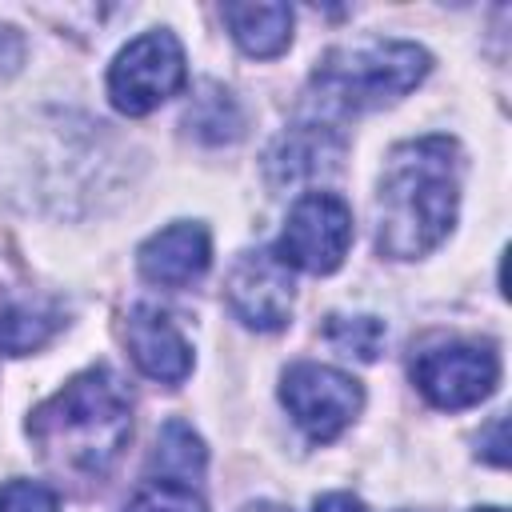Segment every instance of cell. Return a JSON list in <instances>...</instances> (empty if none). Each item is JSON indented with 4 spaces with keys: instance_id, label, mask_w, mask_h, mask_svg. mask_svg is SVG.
Segmentation results:
<instances>
[{
    "instance_id": "cell-14",
    "label": "cell",
    "mask_w": 512,
    "mask_h": 512,
    "mask_svg": "<svg viewBox=\"0 0 512 512\" xmlns=\"http://www.w3.org/2000/svg\"><path fill=\"white\" fill-rule=\"evenodd\" d=\"M324 336H328V344L340 348L344 356L376 360V356H380V344H384V324H380L376 316H328Z\"/></svg>"
},
{
    "instance_id": "cell-17",
    "label": "cell",
    "mask_w": 512,
    "mask_h": 512,
    "mask_svg": "<svg viewBox=\"0 0 512 512\" xmlns=\"http://www.w3.org/2000/svg\"><path fill=\"white\" fill-rule=\"evenodd\" d=\"M48 336H52V316H48V312H36V308H8V312L0 316V348L12 352V356L40 348Z\"/></svg>"
},
{
    "instance_id": "cell-3",
    "label": "cell",
    "mask_w": 512,
    "mask_h": 512,
    "mask_svg": "<svg viewBox=\"0 0 512 512\" xmlns=\"http://www.w3.org/2000/svg\"><path fill=\"white\" fill-rule=\"evenodd\" d=\"M428 64V52L408 40L332 48L312 72V92L324 112H372L412 92L428 76Z\"/></svg>"
},
{
    "instance_id": "cell-5",
    "label": "cell",
    "mask_w": 512,
    "mask_h": 512,
    "mask_svg": "<svg viewBox=\"0 0 512 512\" xmlns=\"http://www.w3.org/2000/svg\"><path fill=\"white\" fill-rule=\"evenodd\" d=\"M280 400H284L288 416L304 428L308 440L328 444L352 424V416L364 404V392H360V380H352L348 372L304 360L284 372Z\"/></svg>"
},
{
    "instance_id": "cell-4",
    "label": "cell",
    "mask_w": 512,
    "mask_h": 512,
    "mask_svg": "<svg viewBox=\"0 0 512 512\" xmlns=\"http://www.w3.org/2000/svg\"><path fill=\"white\" fill-rule=\"evenodd\" d=\"M188 80L184 48L172 32L156 28L136 36L108 68V96L124 116H148Z\"/></svg>"
},
{
    "instance_id": "cell-18",
    "label": "cell",
    "mask_w": 512,
    "mask_h": 512,
    "mask_svg": "<svg viewBox=\"0 0 512 512\" xmlns=\"http://www.w3.org/2000/svg\"><path fill=\"white\" fill-rule=\"evenodd\" d=\"M0 512H60V500L36 480H8L0 484Z\"/></svg>"
},
{
    "instance_id": "cell-12",
    "label": "cell",
    "mask_w": 512,
    "mask_h": 512,
    "mask_svg": "<svg viewBox=\"0 0 512 512\" xmlns=\"http://www.w3.org/2000/svg\"><path fill=\"white\" fill-rule=\"evenodd\" d=\"M224 24L232 28V40L248 56H280L292 40V8L288 4H224Z\"/></svg>"
},
{
    "instance_id": "cell-15",
    "label": "cell",
    "mask_w": 512,
    "mask_h": 512,
    "mask_svg": "<svg viewBox=\"0 0 512 512\" xmlns=\"http://www.w3.org/2000/svg\"><path fill=\"white\" fill-rule=\"evenodd\" d=\"M128 512H208V504H204V496H200L192 484L152 476V480L132 496Z\"/></svg>"
},
{
    "instance_id": "cell-2",
    "label": "cell",
    "mask_w": 512,
    "mask_h": 512,
    "mask_svg": "<svg viewBox=\"0 0 512 512\" xmlns=\"http://www.w3.org/2000/svg\"><path fill=\"white\" fill-rule=\"evenodd\" d=\"M40 456L68 476H104L132 436V396L108 368L72 376L28 420Z\"/></svg>"
},
{
    "instance_id": "cell-20",
    "label": "cell",
    "mask_w": 512,
    "mask_h": 512,
    "mask_svg": "<svg viewBox=\"0 0 512 512\" xmlns=\"http://www.w3.org/2000/svg\"><path fill=\"white\" fill-rule=\"evenodd\" d=\"M484 456H488L492 464H504V460H508V456H504V416L492 420V444L484 448Z\"/></svg>"
},
{
    "instance_id": "cell-22",
    "label": "cell",
    "mask_w": 512,
    "mask_h": 512,
    "mask_svg": "<svg viewBox=\"0 0 512 512\" xmlns=\"http://www.w3.org/2000/svg\"><path fill=\"white\" fill-rule=\"evenodd\" d=\"M476 512H500V508H476Z\"/></svg>"
},
{
    "instance_id": "cell-16",
    "label": "cell",
    "mask_w": 512,
    "mask_h": 512,
    "mask_svg": "<svg viewBox=\"0 0 512 512\" xmlns=\"http://www.w3.org/2000/svg\"><path fill=\"white\" fill-rule=\"evenodd\" d=\"M188 124H192L204 140H232V136L240 132V112H236V104L228 100V92L208 88V92L196 100V108H188Z\"/></svg>"
},
{
    "instance_id": "cell-21",
    "label": "cell",
    "mask_w": 512,
    "mask_h": 512,
    "mask_svg": "<svg viewBox=\"0 0 512 512\" xmlns=\"http://www.w3.org/2000/svg\"><path fill=\"white\" fill-rule=\"evenodd\" d=\"M244 512H284V508L280 504H248Z\"/></svg>"
},
{
    "instance_id": "cell-7",
    "label": "cell",
    "mask_w": 512,
    "mask_h": 512,
    "mask_svg": "<svg viewBox=\"0 0 512 512\" xmlns=\"http://www.w3.org/2000/svg\"><path fill=\"white\" fill-rule=\"evenodd\" d=\"M412 380L436 408H472L480 404L496 380H500V360L492 344H468V340H448L412 360Z\"/></svg>"
},
{
    "instance_id": "cell-19",
    "label": "cell",
    "mask_w": 512,
    "mask_h": 512,
    "mask_svg": "<svg viewBox=\"0 0 512 512\" xmlns=\"http://www.w3.org/2000/svg\"><path fill=\"white\" fill-rule=\"evenodd\" d=\"M312 512H364V504L356 496H348V492H328V496H320L312 504Z\"/></svg>"
},
{
    "instance_id": "cell-6",
    "label": "cell",
    "mask_w": 512,
    "mask_h": 512,
    "mask_svg": "<svg viewBox=\"0 0 512 512\" xmlns=\"http://www.w3.org/2000/svg\"><path fill=\"white\" fill-rule=\"evenodd\" d=\"M352 244V212L332 192H304L284 224V236L276 244L280 260L288 268L328 276L344 264V252Z\"/></svg>"
},
{
    "instance_id": "cell-11",
    "label": "cell",
    "mask_w": 512,
    "mask_h": 512,
    "mask_svg": "<svg viewBox=\"0 0 512 512\" xmlns=\"http://www.w3.org/2000/svg\"><path fill=\"white\" fill-rule=\"evenodd\" d=\"M344 152V140L332 136L328 124L320 120H308V124H292L272 148H268V176L276 188L284 184H304V180H316L324 172L336 168Z\"/></svg>"
},
{
    "instance_id": "cell-9",
    "label": "cell",
    "mask_w": 512,
    "mask_h": 512,
    "mask_svg": "<svg viewBox=\"0 0 512 512\" xmlns=\"http://www.w3.org/2000/svg\"><path fill=\"white\" fill-rule=\"evenodd\" d=\"M140 276L148 284H160V288H184L192 280H200L208 272V260H212V244H208V232L200 224H172L164 232H156L152 240L140 244Z\"/></svg>"
},
{
    "instance_id": "cell-8",
    "label": "cell",
    "mask_w": 512,
    "mask_h": 512,
    "mask_svg": "<svg viewBox=\"0 0 512 512\" xmlns=\"http://www.w3.org/2000/svg\"><path fill=\"white\" fill-rule=\"evenodd\" d=\"M224 300L240 324L256 332H276L292 316V268L280 260L276 248L244 252L224 280Z\"/></svg>"
},
{
    "instance_id": "cell-1",
    "label": "cell",
    "mask_w": 512,
    "mask_h": 512,
    "mask_svg": "<svg viewBox=\"0 0 512 512\" xmlns=\"http://www.w3.org/2000/svg\"><path fill=\"white\" fill-rule=\"evenodd\" d=\"M460 148L452 136L404 140L388 152L376 192V248L392 260L432 252L460 204Z\"/></svg>"
},
{
    "instance_id": "cell-10",
    "label": "cell",
    "mask_w": 512,
    "mask_h": 512,
    "mask_svg": "<svg viewBox=\"0 0 512 512\" xmlns=\"http://www.w3.org/2000/svg\"><path fill=\"white\" fill-rule=\"evenodd\" d=\"M128 352L136 360V368L160 384H180L192 372V348L180 336V328L172 324L168 312L140 304L128 316Z\"/></svg>"
},
{
    "instance_id": "cell-13",
    "label": "cell",
    "mask_w": 512,
    "mask_h": 512,
    "mask_svg": "<svg viewBox=\"0 0 512 512\" xmlns=\"http://www.w3.org/2000/svg\"><path fill=\"white\" fill-rule=\"evenodd\" d=\"M208 464V452H204V440L184 424V420H168L156 436V448H152V476L160 480H180V484H192Z\"/></svg>"
}]
</instances>
